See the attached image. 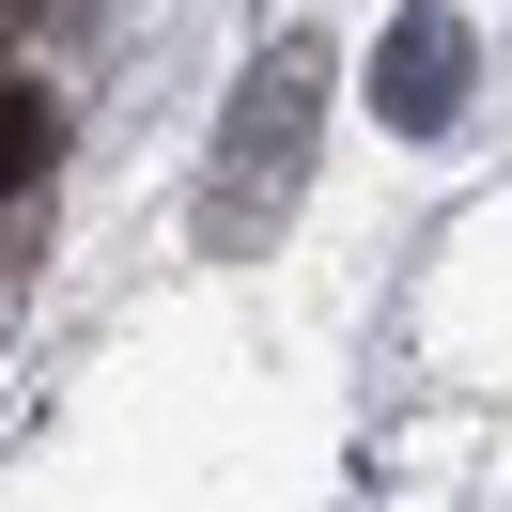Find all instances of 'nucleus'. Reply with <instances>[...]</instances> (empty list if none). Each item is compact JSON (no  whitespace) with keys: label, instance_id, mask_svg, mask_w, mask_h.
<instances>
[{"label":"nucleus","instance_id":"nucleus-3","mask_svg":"<svg viewBox=\"0 0 512 512\" xmlns=\"http://www.w3.org/2000/svg\"><path fill=\"white\" fill-rule=\"evenodd\" d=\"M32 156H47V94H0V187H32Z\"/></svg>","mask_w":512,"mask_h":512},{"label":"nucleus","instance_id":"nucleus-2","mask_svg":"<svg viewBox=\"0 0 512 512\" xmlns=\"http://www.w3.org/2000/svg\"><path fill=\"white\" fill-rule=\"evenodd\" d=\"M466 78H481V32L450 16V0H419V16H388V47H373V109L404 140H435L450 109H466Z\"/></svg>","mask_w":512,"mask_h":512},{"label":"nucleus","instance_id":"nucleus-1","mask_svg":"<svg viewBox=\"0 0 512 512\" xmlns=\"http://www.w3.org/2000/svg\"><path fill=\"white\" fill-rule=\"evenodd\" d=\"M311 140H326V47L280 32V47H264V78H249V109H233V140H218V249H264V233L295 218Z\"/></svg>","mask_w":512,"mask_h":512}]
</instances>
